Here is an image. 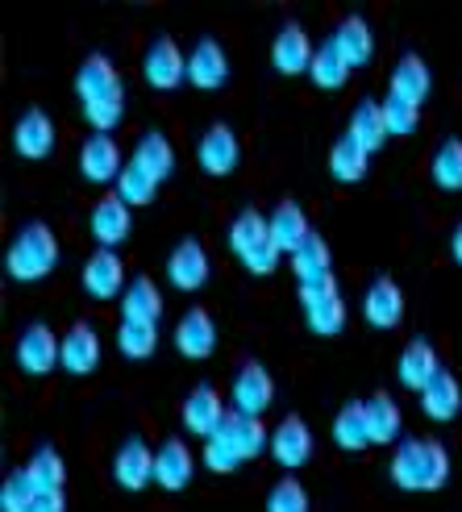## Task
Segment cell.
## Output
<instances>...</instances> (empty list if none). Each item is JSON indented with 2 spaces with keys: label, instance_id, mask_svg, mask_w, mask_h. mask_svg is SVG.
I'll list each match as a JSON object with an SVG mask.
<instances>
[{
  "label": "cell",
  "instance_id": "cell-1",
  "mask_svg": "<svg viewBox=\"0 0 462 512\" xmlns=\"http://www.w3.org/2000/svg\"><path fill=\"white\" fill-rule=\"evenodd\" d=\"M75 96L84 105V117L96 134H109L125 117V84L109 55H88L80 75H75Z\"/></svg>",
  "mask_w": 462,
  "mask_h": 512
},
{
  "label": "cell",
  "instance_id": "cell-2",
  "mask_svg": "<svg viewBox=\"0 0 462 512\" xmlns=\"http://www.w3.org/2000/svg\"><path fill=\"white\" fill-rule=\"evenodd\" d=\"M392 483L404 492H438L450 479V454L442 442H421L404 438L392 454Z\"/></svg>",
  "mask_w": 462,
  "mask_h": 512
},
{
  "label": "cell",
  "instance_id": "cell-3",
  "mask_svg": "<svg viewBox=\"0 0 462 512\" xmlns=\"http://www.w3.org/2000/svg\"><path fill=\"white\" fill-rule=\"evenodd\" d=\"M59 267V238L46 221H25L5 250V271L17 284H38Z\"/></svg>",
  "mask_w": 462,
  "mask_h": 512
},
{
  "label": "cell",
  "instance_id": "cell-4",
  "mask_svg": "<svg viewBox=\"0 0 462 512\" xmlns=\"http://www.w3.org/2000/svg\"><path fill=\"white\" fill-rule=\"evenodd\" d=\"M229 250L246 263L250 275H275L279 259H284V250L271 238V221L259 209H242L234 217V225H229Z\"/></svg>",
  "mask_w": 462,
  "mask_h": 512
},
{
  "label": "cell",
  "instance_id": "cell-5",
  "mask_svg": "<svg viewBox=\"0 0 462 512\" xmlns=\"http://www.w3.org/2000/svg\"><path fill=\"white\" fill-rule=\"evenodd\" d=\"M300 309H304L308 329L321 338H333L346 329V300L333 275L321 279V284H300Z\"/></svg>",
  "mask_w": 462,
  "mask_h": 512
},
{
  "label": "cell",
  "instance_id": "cell-6",
  "mask_svg": "<svg viewBox=\"0 0 462 512\" xmlns=\"http://www.w3.org/2000/svg\"><path fill=\"white\" fill-rule=\"evenodd\" d=\"M17 367L25 375H50L63 367V338L46 321H30L17 338Z\"/></svg>",
  "mask_w": 462,
  "mask_h": 512
},
{
  "label": "cell",
  "instance_id": "cell-7",
  "mask_svg": "<svg viewBox=\"0 0 462 512\" xmlns=\"http://www.w3.org/2000/svg\"><path fill=\"white\" fill-rule=\"evenodd\" d=\"M196 163L204 167V175H234L238 171V163H242V142H238V134L229 130L225 121H213L209 130H204V138H200V146H196Z\"/></svg>",
  "mask_w": 462,
  "mask_h": 512
},
{
  "label": "cell",
  "instance_id": "cell-8",
  "mask_svg": "<svg viewBox=\"0 0 462 512\" xmlns=\"http://www.w3.org/2000/svg\"><path fill=\"white\" fill-rule=\"evenodd\" d=\"M142 75H146L150 88L167 92V88L188 80V55L175 46V38H154L142 55Z\"/></svg>",
  "mask_w": 462,
  "mask_h": 512
},
{
  "label": "cell",
  "instance_id": "cell-9",
  "mask_svg": "<svg viewBox=\"0 0 462 512\" xmlns=\"http://www.w3.org/2000/svg\"><path fill=\"white\" fill-rule=\"evenodd\" d=\"M88 229H92V238L100 242V250H117L125 238L134 234V213H130V204H125L117 192L105 196V200H96V204H92V217H88Z\"/></svg>",
  "mask_w": 462,
  "mask_h": 512
},
{
  "label": "cell",
  "instance_id": "cell-10",
  "mask_svg": "<svg viewBox=\"0 0 462 512\" xmlns=\"http://www.w3.org/2000/svg\"><path fill=\"white\" fill-rule=\"evenodd\" d=\"M209 250H204V242L196 238H184L171 254H167V279H171V288L179 292H196L209 284Z\"/></svg>",
  "mask_w": 462,
  "mask_h": 512
},
{
  "label": "cell",
  "instance_id": "cell-11",
  "mask_svg": "<svg viewBox=\"0 0 462 512\" xmlns=\"http://www.w3.org/2000/svg\"><path fill=\"white\" fill-rule=\"evenodd\" d=\"M275 400V379L263 363H242L234 375V413L242 417H263Z\"/></svg>",
  "mask_w": 462,
  "mask_h": 512
},
{
  "label": "cell",
  "instance_id": "cell-12",
  "mask_svg": "<svg viewBox=\"0 0 462 512\" xmlns=\"http://www.w3.org/2000/svg\"><path fill=\"white\" fill-rule=\"evenodd\" d=\"M225 400H221V392L213 388V383H200V388H192L188 392V400H184V429L192 433V438H204L209 442L213 433L225 425Z\"/></svg>",
  "mask_w": 462,
  "mask_h": 512
},
{
  "label": "cell",
  "instance_id": "cell-13",
  "mask_svg": "<svg viewBox=\"0 0 462 512\" xmlns=\"http://www.w3.org/2000/svg\"><path fill=\"white\" fill-rule=\"evenodd\" d=\"M121 171H125V163H121V146L113 134H92L80 146V175L88 184H117Z\"/></svg>",
  "mask_w": 462,
  "mask_h": 512
},
{
  "label": "cell",
  "instance_id": "cell-14",
  "mask_svg": "<svg viewBox=\"0 0 462 512\" xmlns=\"http://www.w3.org/2000/svg\"><path fill=\"white\" fill-rule=\"evenodd\" d=\"M271 454H275V463L284 467V471H296L304 467L308 458H313V429L304 425V417H284L275 429H271Z\"/></svg>",
  "mask_w": 462,
  "mask_h": 512
},
{
  "label": "cell",
  "instance_id": "cell-15",
  "mask_svg": "<svg viewBox=\"0 0 462 512\" xmlns=\"http://www.w3.org/2000/svg\"><path fill=\"white\" fill-rule=\"evenodd\" d=\"M313 55H317V46L304 34V25H296V21H288L271 42V63L279 75H304L313 67Z\"/></svg>",
  "mask_w": 462,
  "mask_h": 512
},
{
  "label": "cell",
  "instance_id": "cell-16",
  "mask_svg": "<svg viewBox=\"0 0 462 512\" xmlns=\"http://www.w3.org/2000/svg\"><path fill=\"white\" fill-rule=\"evenodd\" d=\"M125 263L117 259V250H96L88 254V263H84V292L92 300H117L125 296Z\"/></svg>",
  "mask_w": 462,
  "mask_h": 512
},
{
  "label": "cell",
  "instance_id": "cell-17",
  "mask_svg": "<svg viewBox=\"0 0 462 512\" xmlns=\"http://www.w3.org/2000/svg\"><path fill=\"white\" fill-rule=\"evenodd\" d=\"M192 446L184 438H167L159 450H154V483L167 492H184L188 483H192Z\"/></svg>",
  "mask_w": 462,
  "mask_h": 512
},
{
  "label": "cell",
  "instance_id": "cell-18",
  "mask_svg": "<svg viewBox=\"0 0 462 512\" xmlns=\"http://www.w3.org/2000/svg\"><path fill=\"white\" fill-rule=\"evenodd\" d=\"M396 375H400V383L408 392H425L433 379L442 375V363H438V350H433L425 338H413L404 350H400V363H396Z\"/></svg>",
  "mask_w": 462,
  "mask_h": 512
},
{
  "label": "cell",
  "instance_id": "cell-19",
  "mask_svg": "<svg viewBox=\"0 0 462 512\" xmlns=\"http://www.w3.org/2000/svg\"><path fill=\"white\" fill-rule=\"evenodd\" d=\"M113 479L125 492H138L154 479V450L142 438H125L113 454Z\"/></svg>",
  "mask_w": 462,
  "mask_h": 512
},
{
  "label": "cell",
  "instance_id": "cell-20",
  "mask_svg": "<svg viewBox=\"0 0 462 512\" xmlns=\"http://www.w3.org/2000/svg\"><path fill=\"white\" fill-rule=\"evenodd\" d=\"M229 80V59L217 38H200L188 55V84L200 88V92H213Z\"/></svg>",
  "mask_w": 462,
  "mask_h": 512
},
{
  "label": "cell",
  "instance_id": "cell-21",
  "mask_svg": "<svg viewBox=\"0 0 462 512\" xmlns=\"http://www.w3.org/2000/svg\"><path fill=\"white\" fill-rule=\"evenodd\" d=\"M13 150L21 159H46L55 150V121L42 109H25L13 125Z\"/></svg>",
  "mask_w": 462,
  "mask_h": 512
},
{
  "label": "cell",
  "instance_id": "cell-22",
  "mask_svg": "<svg viewBox=\"0 0 462 512\" xmlns=\"http://www.w3.org/2000/svg\"><path fill=\"white\" fill-rule=\"evenodd\" d=\"M100 367V334L92 321H75L63 334V371L67 375H92Z\"/></svg>",
  "mask_w": 462,
  "mask_h": 512
},
{
  "label": "cell",
  "instance_id": "cell-23",
  "mask_svg": "<svg viewBox=\"0 0 462 512\" xmlns=\"http://www.w3.org/2000/svg\"><path fill=\"white\" fill-rule=\"evenodd\" d=\"M363 317H367L375 329H396V325L404 321V292H400L396 279L379 275L375 284L367 288V296H363Z\"/></svg>",
  "mask_w": 462,
  "mask_h": 512
},
{
  "label": "cell",
  "instance_id": "cell-24",
  "mask_svg": "<svg viewBox=\"0 0 462 512\" xmlns=\"http://www.w3.org/2000/svg\"><path fill=\"white\" fill-rule=\"evenodd\" d=\"M175 350L184 358H209L217 350V325L204 309H188L175 325Z\"/></svg>",
  "mask_w": 462,
  "mask_h": 512
},
{
  "label": "cell",
  "instance_id": "cell-25",
  "mask_svg": "<svg viewBox=\"0 0 462 512\" xmlns=\"http://www.w3.org/2000/svg\"><path fill=\"white\" fill-rule=\"evenodd\" d=\"M267 221H271V238H275V246L284 250V254H296L308 238H313V225H308V213L300 209L296 200H279V204H275V213H271Z\"/></svg>",
  "mask_w": 462,
  "mask_h": 512
},
{
  "label": "cell",
  "instance_id": "cell-26",
  "mask_svg": "<svg viewBox=\"0 0 462 512\" xmlns=\"http://www.w3.org/2000/svg\"><path fill=\"white\" fill-rule=\"evenodd\" d=\"M163 317V292L150 275H134L130 288L121 296V321H142V325H159Z\"/></svg>",
  "mask_w": 462,
  "mask_h": 512
},
{
  "label": "cell",
  "instance_id": "cell-27",
  "mask_svg": "<svg viewBox=\"0 0 462 512\" xmlns=\"http://www.w3.org/2000/svg\"><path fill=\"white\" fill-rule=\"evenodd\" d=\"M433 80H429V67L421 55H400V63L392 67V80H388V92L408 100V105H425Z\"/></svg>",
  "mask_w": 462,
  "mask_h": 512
},
{
  "label": "cell",
  "instance_id": "cell-28",
  "mask_svg": "<svg viewBox=\"0 0 462 512\" xmlns=\"http://www.w3.org/2000/svg\"><path fill=\"white\" fill-rule=\"evenodd\" d=\"M333 46L342 50V59L350 67H367L375 59V34H371V25L358 13H350L338 30H333Z\"/></svg>",
  "mask_w": 462,
  "mask_h": 512
},
{
  "label": "cell",
  "instance_id": "cell-29",
  "mask_svg": "<svg viewBox=\"0 0 462 512\" xmlns=\"http://www.w3.org/2000/svg\"><path fill=\"white\" fill-rule=\"evenodd\" d=\"M363 408H367V429H371V446H400L404 438H400V425H404V417H400V404L388 396V392H375L371 400H363Z\"/></svg>",
  "mask_w": 462,
  "mask_h": 512
},
{
  "label": "cell",
  "instance_id": "cell-30",
  "mask_svg": "<svg viewBox=\"0 0 462 512\" xmlns=\"http://www.w3.org/2000/svg\"><path fill=\"white\" fill-rule=\"evenodd\" d=\"M346 138H354L358 146L367 150V155H375V150L392 138L388 134V121H383V105H379V100H358V109L350 113Z\"/></svg>",
  "mask_w": 462,
  "mask_h": 512
},
{
  "label": "cell",
  "instance_id": "cell-31",
  "mask_svg": "<svg viewBox=\"0 0 462 512\" xmlns=\"http://www.w3.org/2000/svg\"><path fill=\"white\" fill-rule=\"evenodd\" d=\"M458 408H462V383H458L450 371H442V375L421 392V413H425L429 421H454Z\"/></svg>",
  "mask_w": 462,
  "mask_h": 512
},
{
  "label": "cell",
  "instance_id": "cell-32",
  "mask_svg": "<svg viewBox=\"0 0 462 512\" xmlns=\"http://www.w3.org/2000/svg\"><path fill=\"white\" fill-rule=\"evenodd\" d=\"M130 159L138 167H146L163 184V179H171V171H175V146H171V138L163 130H150V134L138 138V150H134Z\"/></svg>",
  "mask_w": 462,
  "mask_h": 512
},
{
  "label": "cell",
  "instance_id": "cell-33",
  "mask_svg": "<svg viewBox=\"0 0 462 512\" xmlns=\"http://www.w3.org/2000/svg\"><path fill=\"white\" fill-rule=\"evenodd\" d=\"M333 442H338L342 450L358 454L371 446V429H367V408L363 400H350L338 417H333Z\"/></svg>",
  "mask_w": 462,
  "mask_h": 512
},
{
  "label": "cell",
  "instance_id": "cell-34",
  "mask_svg": "<svg viewBox=\"0 0 462 512\" xmlns=\"http://www.w3.org/2000/svg\"><path fill=\"white\" fill-rule=\"evenodd\" d=\"M25 475H30V483H34L38 492H63L67 463H63V454L55 446H38L30 454V463H25Z\"/></svg>",
  "mask_w": 462,
  "mask_h": 512
},
{
  "label": "cell",
  "instance_id": "cell-35",
  "mask_svg": "<svg viewBox=\"0 0 462 512\" xmlns=\"http://www.w3.org/2000/svg\"><path fill=\"white\" fill-rule=\"evenodd\" d=\"M329 267H333L329 242H325V238H317V234L292 254V271H296L300 284H321V279H329V275H333Z\"/></svg>",
  "mask_w": 462,
  "mask_h": 512
},
{
  "label": "cell",
  "instance_id": "cell-36",
  "mask_svg": "<svg viewBox=\"0 0 462 512\" xmlns=\"http://www.w3.org/2000/svg\"><path fill=\"white\" fill-rule=\"evenodd\" d=\"M350 63L342 59V50L333 46V38H325V46H317L313 55V67H308V75H313V84L325 88V92H338L346 80H350Z\"/></svg>",
  "mask_w": 462,
  "mask_h": 512
},
{
  "label": "cell",
  "instance_id": "cell-37",
  "mask_svg": "<svg viewBox=\"0 0 462 512\" xmlns=\"http://www.w3.org/2000/svg\"><path fill=\"white\" fill-rule=\"evenodd\" d=\"M225 429H229V438H234V446H238L242 458H259L263 450H271V433H267L263 417L229 413V417H225Z\"/></svg>",
  "mask_w": 462,
  "mask_h": 512
},
{
  "label": "cell",
  "instance_id": "cell-38",
  "mask_svg": "<svg viewBox=\"0 0 462 512\" xmlns=\"http://www.w3.org/2000/svg\"><path fill=\"white\" fill-rule=\"evenodd\" d=\"M367 163H371V155L354 138H338L329 150V171L338 184H358V179L367 175Z\"/></svg>",
  "mask_w": 462,
  "mask_h": 512
},
{
  "label": "cell",
  "instance_id": "cell-39",
  "mask_svg": "<svg viewBox=\"0 0 462 512\" xmlns=\"http://www.w3.org/2000/svg\"><path fill=\"white\" fill-rule=\"evenodd\" d=\"M429 175L442 192H462V142L458 138H446L438 146V155L429 163Z\"/></svg>",
  "mask_w": 462,
  "mask_h": 512
},
{
  "label": "cell",
  "instance_id": "cell-40",
  "mask_svg": "<svg viewBox=\"0 0 462 512\" xmlns=\"http://www.w3.org/2000/svg\"><path fill=\"white\" fill-rule=\"evenodd\" d=\"M159 346V325H142V321H121L117 325V350L125 358H150Z\"/></svg>",
  "mask_w": 462,
  "mask_h": 512
},
{
  "label": "cell",
  "instance_id": "cell-41",
  "mask_svg": "<svg viewBox=\"0 0 462 512\" xmlns=\"http://www.w3.org/2000/svg\"><path fill=\"white\" fill-rule=\"evenodd\" d=\"M154 192H159V179H154L146 167H138L134 159L125 163V171H121V179H117V196L134 209V204H150Z\"/></svg>",
  "mask_w": 462,
  "mask_h": 512
},
{
  "label": "cell",
  "instance_id": "cell-42",
  "mask_svg": "<svg viewBox=\"0 0 462 512\" xmlns=\"http://www.w3.org/2000/svg\"><path fill=\"white\" fill-rule=\"evenodd\" d=\"M34 500H38V488L25 475V467L9 471L5 488H0V512H34Z\"/></svg>",
  "mask_w": 462,
  "mask_h": 512
},
{
  "label": "cell",
  "instance_id": "cell-43",
  "mask_svg": "<svg viewBox=\"0 0 462 512\" xmlns=\"http://www.w3.org/2000/svg\"><path fill=\"white\" fill-rule=\"evenodd\" d=\"M204 463H209V471H217V475H229V471H238L246 458L238 454V446H234V438H229V429L221 425L209 442H204Z\"/></svg>",
  "mask_w": 462,
  "mask_h": 512
},
{
  "label": "cell",
  "instance_id": "cell-44",
  "mask_svg": "<svg viewBox=\"0 0 462 512\" xmlns=\"http://www.w3.org/2000/svg\"><path fill=\"white\" fill-rule=\"evenodd\" d=\"M267 512H313V504H308V492H304V483L296 475H284L271 488L267 496Z\"/></svg>",
  "mask_w": 462,
  "mask_h": 512
},
{
  "label": "cell",
  "instance_id": "cell-45",
  "mask_svg": "<svg viewBox=\"0 0 462 512\" xmlns=\"http://www.w3.org/2000/svg\"><path fill=\"white\" fill-rule=\"evenodd\" d=\"M383 121H388L392 138H408L421 125V105H408V100L388 92V100H383Z\"/></svg>",
  "mask_w": 462,
  "mask_h": 512
},
{
  "label": "cell",
  "instance_id": "cell-46",
  "mask_svg": "<svg viewBox=\"0 0 462 512\" xmlns=\"http://www.w3.org/2000/svg\"><path fill=\"white\" fill-rule=\"evenodd\" d=\"M34 512H67V496L63 492H38Z\"/></svg>",
  "mask_w": 462,
  "mask_h": 512
},
{
  "label": "cell",
  "instance_id": "cell-47",
  "mask_svg": "<svg viewBox=\"0 0 462 512\" xmlns=\"http://www.w3.org/2000/svg\"><path fill=\"white\" fill-rule=\"evenodd\" d=\"M450 254H454V259H458V267H462V221H458L454 238H450Z\"/></svg>",
  "mask_w": 462,
  "mask_h": 512
}]
</instances>
